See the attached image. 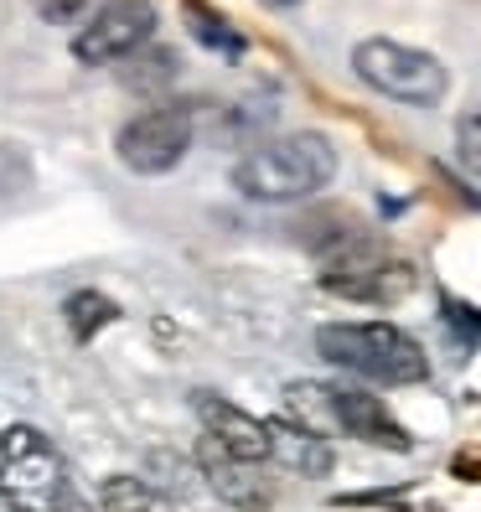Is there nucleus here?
Instances as JSON below:
<instances>
[{
    "label": "nucleus",
    "mask_w": 481,
    "mask_h": 512,
    "mask_svg": "<svg viewBox=\"0 0 481 512\" xmlns=\"http://www.w3.org/2000/svg\"><path fill=\"white\" fill-rule=\"evenodd\" d=\"M156 32V6L150 0H109L78 26L73 37V57L88 68H104V63H125L130 52H140Z\"/></svg>",
    "instance_id": "6"
},
{
    "label": "nucleus",
    "mask_w": 481,
    "mask_h": 512,
    "mask_svg": "<svg viewBox=\"0 0 481 512\" xmlns=\"http://www.w3.org/2000/svg\"><path fill=\"white\" fill-rule=\"evenodd\" d=\"M192 37L207 47V52H223V57H244L249 52V42H244V32L238 26H228L223 16H213V11H192Z\"/></svg>",
    "instance_id": "14"
},
{
    "label": "nucleus",
    "mask_w": 481,
    "mask_h": 512,
    "mask_svg": "<svg viewBox=\"0 0 481 512\" xmlns=\"http://www.w3.org/2000/svg\"><path fill=\"white\" fill-rule=\"evenodd\" d=\"M37 16L52 21V26H73V21H88L99 11V0H32Z\"/></svg>",
    "instance_id": "15"
},
{
    "label": "nucleus",
    "mask_w": 481,
    "mask_h": 512,
    "mask_svg": "<svg viewBox=\"0 0 481 512\" xmlns=\"http://www.w3.org/2000/svg\"><path fill=\"white\" fill-rule=\"evenodd\" d=\"M332 176H337L332 140L316 130H300V135L254 145L233 166V187L249 202H300V197H316L321 187H332Z\"/></svg>",
    "instance_id": "2"
},
{
    "label": "nucleus",
    "mask_w": 481,
    "mask_h": 512,
    "mask_svg": "<svg viewBox=\"0 0 481 512\" xmlns=\"http://www.w3.org/2000/svg\"><path fill=\"white\" fill-rule=\"evenodd\" d=\"M63 512H88V507H83V502H73V507H63Z\"/></svg>",
    "instance_id": "18"
},
{
    "label": "nucleus",
    "mask_w": 481,
    "mask_h": 512,
    "mask_svg": "<svg viewBox=\"0 0 481 512\" xmlns=\"http://www.w3.org/2000/svg\"><path fill=\"white\" fill-rule=\"evenodd\" d=\"M352 73L363 78L368 88H378L383 99H399L414 109H430L450 94V73L440 57L404 47V42H388V37H368L352 47Z\"/></svg>",
    "instance_id": "4"
},
{
    "label": "nucleus",
    "mask_w": 481,
    "mask_h": 512,
    "mask_svg": "<svg viewBox=\"0 0 481 512\" xmlns=\"http://www.w3.org/2000/svg\"><path fill=\"white\" fill-rule=\"evenodd\" d=\"M176 73H182L176 47H150V42L119 63V78H125V88H130V94H140V99H161V88L176 83Z\"/></svg>",
    "instance_id": "11"
},
{
    "label": "nucleus",
    "mask_w": 481,
    "mask_h": 512,
    "mask_svg": "<svg viewBox=\"0 0 481 512\" xmlns=\"http://www.w3.org/2000/svg\"><path fill=\"white\" fill-rule=\"evenodd\" d=\"M326 388H332V425H337V435H357V440L383 445V450H414L409 430L383 409L378 394H368V388H347V383H326Z\"/></svg>",
    "instance_id": "8"
},
{
    "label": "nucleus",
    "mask_w": 481,
    "mask_h": 512,
    "mask_svg": "<svg viewBox=\"0 0 481 512\" xmlns=\"http://www.w3.org/2000/svg\"><path fill=\"white\" fill-rule=\"evenodd\" d=\"M197 461H202V471H207V487H213L228 507H264V481H259V466H244V461H233V456H223L218 445H207L202 440V450H197Z\"/></svg>",
    "instance_id": "9"
},
{
    "label": "nucleus",
    "mask_w": 481,
    "mask_h": 512,
    "mask_svg": "<svg viewBox=\"0 0 481 512\" xmlns=\"http://www.w3.org/2000/svg\"><path fill=\"white\" fill-rule=\"evenodd\" d=\"M63 311H68V331L78 342H94L104 326H114L119 321V306L109 295H99V290H78V295H68L63 300Z\"/></svg>",
    "instance_id": "13"
},
{
    "label": "nucleus",
    "mask_w": 481,
    "mask_h": 512,
    "mask_svg": "<svg viewBox=\"0 0 481 512\" xmlns=\"http://www.w3.org/2000/svg\"><path fill=\"white\" fill-rule=\"evenodd\" d=\"M0 502L11 512H63L78 502L63 450L37 425L0 430Z\"/></svg>",
    "instance_id": "3"
},
{
    "label": "nucleus",
    "mask_w": 481,
    "mask_h": 512,
    "mask_svg": "<svg viewBox=\"0 0 481 512\" xmlns=\"http://www.w3.org/2000/svg\"><path fill=\"white\" fill-rule=\"evenodd\" d=\"M197 135V109L182 99H166V104H150L145 114H135L125 130L114 135L119 161L140 176H161L171 166H182V156L192 150Z\"/></svg>",
    "instance_id": "5"
},
{
    "label": "nucleus",
    "mask_w": 481,
    "mask_h": 512,
    "mask_svg": "<svg viewBox=\"0 0 481 512\" xmlns=\"http://www.w3.org/2000/svg\"><path fill=\"white\" fill-rule=\"evenodd\" d=\"M316 352L332 368H347L383 388H409L430 378V357L394 321H326L316 331Z\"/></svg>",
    "instance_id": "1"
},
{
    "label": "nucleus",
    "mask_w": 481,
    "mask_h": 512,
    "mask_svg": "<svg viewBox=\"0 0 481 512\" xmlns=\"http://www.w3.org/2000/svg\"><path fill=\"white\" fill-rule=\"evenodd\" d=\"M99 502L104 512H176V502L140 476H109L99 487Z\"/></svg>",
    "instance_id": "12"
},
{
    "label": "nucleus",
    "mask_w": 481,
    "mask_h": 512,
    "mask_svg": "<svg viewBox=\"0 0 481 512\" xmlns=\"http://www.w3.org/2000/svg\"><path fill=\"white\" fill-rule=\"evenodd\" d=\"M456 140H461V166H466L471 176H481V109L461 119V130H456Z\"/></svg>",
    "instance_id": "16"
},
{
    "label": "nucleus",
    "mask_w": 481,
    "mask_h": 512,
    "mask_svg": "<svg viewBox=\"0 0 481 512\" xmlns=\"http://www.w3.org/2000/svg\"><path fill=\"white\" fill-rule=\"evenodd\" d=\"M192 409H197V419H202L207 445H218L223 456L244 461V466H264V461H269V425H264V419L244 414L238 404H228V399H218V394H197Z\"/></svg>",
    "instance_id": "7"
},
{
    "label": "nucleus",
    "mask_w": 481,
    "mask_h": 512,
    "mask_svg": "<svg viewBox=\"0 0 481 512\" xmlns=\"http://www.w3.org/2000/svg\"><path fill=\"white\" fill-rule=\"evenodd\" d=\"M269 461H280L295 476H326L332 471V445L306 435L300 425H290V419H275V425H269Z\"/></svg>",
    "instance_id": "10"
},
{
    "label": "nucleus",
    "mask_w": 481,
    "mask_h": 512,
    "mask_svg": "<svg viewBox=\"0 0 481 512\" xmlns=\"http://www.w3.org/2000/svg\"><path fill=\"white\" fill-rule=\"evenodd\" d=\"M269 11H290V6H300V0H264Z\"/></svg>",
    "instance_id": "17"
}]
</instances>
